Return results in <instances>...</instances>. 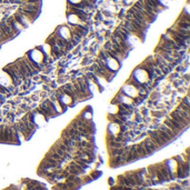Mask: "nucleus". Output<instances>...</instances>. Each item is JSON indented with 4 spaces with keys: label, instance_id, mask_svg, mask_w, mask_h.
Masks as SVG:
<instances>
[{
    "label": "nucleus",
    "instance_id": "obj_10",
    "mask_svg": "<svg viewBox=\"0 0 190 190\" xmlns=\"http://www.w3.org/2000/svg\"><path fill=\"white\" fill-rule=\"evenodd\" d=\"M177 27L179 28L186 29V30H189L190 28V21H184V20H179L177 23Z\"/></svg>",
    "mask_w": 190,
    "mask_h": 190
},
{
    "label": "nucleus",
    "instance_id": "obj_4",
    "mask_svg": "<svg viewBox=\"0 0 190 190\" xmlns=\"http://www.w3.org/2000/svg\"><path fill=\"white\" fill-rule=\"evenodd\" d=\"M0 30H1V32L5 34L7 37V39H11V38H13L16 34H15V32L12 31L11 27L8 25V23H6V21H0Z\"/></svg>",
    "mask_w": 190,
    "mask_h": 190
},
{
    "label": "nucleus",
    "instance_id": "obj_14",
    "mask_svg": "<svg viewBox=\"0 0 190 190\" xmlns=\"http://www.w3.org/2000/svg\"><path fill=\"white\" fill-rule=\"evenodd\" d=\"M181 102H182V103H184V105H187V106H190L189 99H188V97H186V98H184V99L182 101H181Z\"/></svg>",
    "mask_w": 190,
    "mask_h": 190
},
{
    "label": "nucleus",
    "instance_id": "obj_9",
    "mask_svg": "<svg viewBox=\"0 0 190 190\" xmlns=\"http://www.w3.org/2000/svg\"><path fill=\"white\" fill-rule=\"evenodd\" d=\"M46 157H49V158H51V159H55V160H57V161H59V162H66V160L63 159V158H61V157L59 156L57 152H55L53 150H49L48 152H47V155H46Z\"/></svg>",
    "mask_w": 190,
    "mask_h": 190
},
{
    "label": "nucleus",
    "instance_id": "obj_12",
    "mask_svg": "<svg viewBox=\"0 0 190 190\" xmlns=\"http://www.w3.org/2000/svg\"><path fill=\"white\" fill-rule=\"evenodd\" d=\"M91 180H92V178H91V177H89V176H86V177H84V178H82V184H89Z\"/></svg>",
    "mask_w": 190,
    "mask_h": 190
},
{
    "label": "nucleus",
    "instance_id": "obj_3",
    "mask_svg": "<svg viewBox=\"0 0 190 190\" xmlns=\"http://www.w3.org/2000/svg\"><path fill=\"white\" fill-rule=\"evenodd\" d=\"M5 21H6V23H8V25H9L10 27H11L12 31L15 32V34H16V36H17V34H19V32H20V31H21V30L23 29V26H21V25H20V23H18L17 20H16L15 18H13V16H12V17L7 18Z\"/></svg>",
    "mask_w": 190,
    "mask_h": 190
},
{
    "label": "nucleus",
    "instance_id": "obj_8",
    "mask_svg": "<svg viewBox=\"0 0 190 190\" xmlns=\"http://www.w3.org/2000/svg\"><path fill=\"white\" fill-rule=\"evenodd\" d=\"M158 129H159V130H161V131H163V132H166V134H167L168 136H169V137H170V138H171L172 140H175L176 138H177V137H178V136L175 134V132H173L171 129H169L167 126H165V125H161V126H160V127H159Z\"/></svg>",
    "mask_w": 190,
    "mask_h": 190
},
{
    "label": "nucleus",
    "instance_id": "obj_6",
    "mask_svg": "<svg viewBox=\"0 0 190 190\" xmlns=\"http://www.w3.org/2000/svg\"><path fill=\"white\" fill-rule=\"evenodd\" d=\"M149 138H150L157 146H159L160 148L162 147H165V146H167V144L163 141V140L159 137V134L157 132V130H152V131H149Z\"/></svg>",
    "mask_w": 190,
    "mask_h": 190
},
{
    "label": "nucleus",
    "instance_id": "obj_2",
    "mask_svg": "<svg viewBox=\"0 0 190 190\" xmlns=\"http://www.w3.org/2000/svg\"><path fill=\"white\" fill-rule=\"evenodd\" d=\"M141 145L144 146L146 149H147V151L150 153V156L153 153V152H156V151H158L159 149H160V147H159V146H157L156 144H155V142H153V141L149 138V137H148V138H146V139L141 142Z\"/></svg>",
    "mask_w": 190,
    "mask_h": 190
},
{
    "label": "nucleus",
    "instance_id": "obj_13",
    "mask_svg": "<svg viewBox=\"0 0 190 190\" xmlns=\"http://www.w3.org/2000/svg\"><path fill=\"white\" fill-rule=\"evenodd\" d=\"M6 40H8V39H7V37L2 34V32H1V30H0V44H1V42H4V41H6Z\"/></svg>",
    "mask_w": 190,
    "mask_h": 190
},
{
    "label": "nucleus",
    "instance_id": "obj_5",
    "mask_svg": "<svg viewBox=\"0 0 190 190\" xmlns=\"http://www.w3.org/2000/svg\"><path fill=\"white\" fill-rule=\"evenodd\" d=\"M171 118L172 119H175L176 121H178V122H180L181 125H184V127H188V125H189V120L188 119H186V118L180 113V111H179V109H177V110H175V111L171 112Z\"/></svg>",
    "mask_w": 190,
    "mask_h": 190
},
{
    "label": "nucleus",
    "instance_id": "obj_7",
    "mask_svg": "<svg viewBox=\"0 0 190 190\" xmlns=\"http://www.w3.org/2000/svg\"><path fill=\"white\" fill-rule=\"evenodd\" d=\"M13 18H15V19H16V20H17V21H18V23H20L21 26H23V28H26V27H28L29 25L31 23V21L29 20L28 18L26 17V16H25L23 13H21V12H19V11L16 12V13L13 15Z\"/></svg>",
    "mask_w": 190,
    "mask_h": 190
},
{
    "label": "nucleus",
    "instance_id": "obj_11",
    "mask_svg": "<svg viewBox=\"0 0 190 190\" xmlns=\"http://www.w3.org/2000/svg\"><path fill=\"white\" fill-rule=\"evenodd\" d=\"M101 175H102L101 171H99V170H95V171H92V172L90 173V177H91L92 179H97L98 177H100Z\"/></svg>",
    "mask_w": 190,
    "mask_h": 190
},
{
    "label": "nucleus",
    "instance_id": "obj_15",
    "mask_svg": "<svg viewBox=\"0 0 190 190\" xmlns=\"http://www.w3.org/2000/svg\"><path fill=\"white\" fill-rule=\"evenodd\" d=\"M4 2H7V4H9V0H4Z\"/></svg>",
    "mask_w": 190,
    "mask_h": 190
},
{
    "label": "nucleus",
    "instance_id": "obj_1",
    "mask_svg": "<svg viewBox=\"0 0 190 190\" xmlns=\"http://www.w3.org/2000/svg\"><path fill=\"white\" fill-rule=\"evenodd\" d=\"M38 111H40L45 117H55L57 113L56 111L52 109V107L50 105V101L49 100H46L45 102H42L41 105H40L39 109H38Z\"/></svg>",
    "mask_w": 190,
    "mask_h": 190
},
{
    "label": "nucleus",
    "instance_id": "obj_16",
    "mask_svg": "<svg viewBox=\"0 0 190 190\" xmlns=\"http://www.w3.org/2000/svg\"><path fill=\"white\" fill-rule=\"evenodd\" d=\"M0 2H4V0H0Z\"/></svg>",
    "mask_w": 190,
    "mask_h": 190
}]
</instances>
